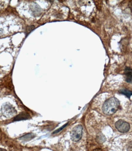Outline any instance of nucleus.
<instances>
[{
  "label": "nucleus",
  "mask_w": 132,
  "mask_h": 151,
  "mask_svg": "<svg viewBox=\"0 0 132 151\" xmlns=\"http://www.w3.org/2000/svg\"><path fill=\"white\" fill-rule=\"evenodd\" d=\"M34 28V26H29V27H27L26 31L27 33H30L31 31L33 30V29Z\"/></svg>",
  "instance_id": "nucleus-11"
},
{
  "label": "nucleus",
  "mask_w": 132,
  "mask_h": 151,
  "mask_svg": "<svg viewBox=\"0 0 132 151\" xmlns=\"http://www.w3.org/2000/svg\"><path fill=\"white\" fill-rule=\"evenodd\" d=\"M68 124V123L66 124H65V125H63L62 126H61V127H60V128H59V129H58L56 130V131H55V132H53V134H56L59 133V132H61V131H62L63 129L66 126H67Z\"/></svg>",
  "instance_id": "nucleus-9"
},
{
  "label": "nucleus",
  "mask_w": 132,
  "mask_h": 151,
  "mask_svg": "<svg viewBox=\"0 0 132 151\" xmlns=\"http://www.w3.org/2000/svg\"><path fill=\"white\" fill-rule=\"evenodd\" d=\"M127 149L128 151H132V141L128 143Z\"/></svg>",
  "instance_id": "nucleus-10"
},
{
  "label": "nucleus",
  "mask_w": 132,
  "mask_h": 151,
  "mask_svg": "<svg viewBox=\"0 0 132 151\" xmlns=\"http://www.w3.org/2000/svg\"><path fill=\"white\" fill-rule=\"evenodd\" d=\"M0 151H7L4 149H3V148H0Z\"/></svg>",
  "instance_id": "nucleus-14"
},
{
  "label": "nucleus",
  "mask_w": 132,
  "mask_h": 151,
  "mask_svg": "<svg viewBox=\"0 0 132 151\" xmlns=\"http://www.w3.org/2000/svg\"><path fill=\"white\" fill-rule=\"evenodd\" d=\"M83 127L81 125H78L75 126L70 132V135L71 139L74 142H78L82 137Z\"/></svg>",
  "instance_id": "nucleus-2"
},
{
  "label": "nucleus",
  "mask_w": 132,
  "mask_h": 151,
  "mask_svg": "<svg viewBox=\"0 0 132 151\" xmlns=\"http://www.w3.org/2000/svg\"><path fill=\"white\" fill-rule=\"evenodd\" d=\"M1 112L3 116L6 117H13L17 113L16 109L9 103L3 104L1 108Z\"/></svg>",
  "instance_id": "nucleus-3"
},
{
  "label": "nucleus",
  "mask_w": 132,
  "mask_h": 151,
  "mask_svg": "<svg viewBox=\"0 0 132 151\" xmlns=\"http://www.w3.org/2000/svg\"><path fill=\"white\" fill-rule=\"evenodd\" d=\"M120 106L119 100L115 97L110 98L104 102L102 106V111L104 114L111 115L116 112Z\"/></svg>",
  "instance_id": "nucleus-1"
},
{
  "label": "nucleus",
  "mask_w": 132,
  "mask_h": 151,
  "mask_svg": "<svg viewBox=\"0 0 132 151\" xmlns=\"http://www.w3.org/2000/svg\"><path fill=\"white\" fill-rule=\"evenodd\" d=\"M93 151H102V150L100 148H97V149H95Z\"/></svg>",
  "instance_id": "nucleus-13"
},
{
  "label": "nucleus",
  "mask_w": 132,
  "mask_h": 151,
  "mask_svg": "<svg viewBox=\"0 0 132 151\" xmlns=\"http://www.w3.org/2000/svg\"><path fill=\"white\" fill-rule=\"evenodd\" d=\"M3 30L2 29L0 28V36L2 35L3 34Z\"/></svg>",
  "instance_id": "nucleus-12"
},
{
  "label": "nucleus",
  "mask_w": 132,
  "mask_h": 151,
  "mask_svg": "<svg viewBox=\"0 0 132 151\" xmlns=\"http://www.w3.org/2000/svg\"><path fill=\"white\" fill-rule=\"evenodd\" d=\"M115 126L116 128L121 132H128L130 129L129 124L122 120H119L116 122Z\"/></svg>",
  "instance_id": "nucleus-4"
},
{
  "label": "nucleus",
  "mask_w": 132,
  "mask_h": 151,
  "mask_svg": "<svg viewBox=\"0 0 132 151\" xmlns=\"http://www.w3.org/2000/svg\"><path fill=\"white\" fill-rule=\"evenodd\" d=\"M30 115L28 113L26 112H22L15 117L13 121H17L28 119L30 118Z\"/></svg>",
  "instance_id": "nucleus-6"
},
{
  "label": "nucleus",
  "mask_w": 132,
  "mask_h": 151,
  "mask_svg": "<svg viewBox=\"0 0 132 151\" xmlns=\"http://www.w3.org/2000/svg\"><path fill=\"white\" fill-rule=\"evenodd\" d=\"M35 137V135L33 133H28L20 137L19 139L23 141H29L31 140Z\"/></svg>",
  "instance_id": "nucleus-7"
},
{
  "label": "nucleus",
  "mask_w": 132,
  "mask_h": 151,
  "mask_svg": "<svg viewBox=\"0 0 132 151\" xmlns=\"http://www.w3.org/2000/svg\"><path fill=\"white\" fill-rule=\"evenodd\" d=\"M119 92L125 95L128 98H130V96L132 95V91L126 90V89H123V90H121Z\"/></svg>",
  "instance_id": "nucleus-8"
},
{
  "label": "nucleus",
  "mask_w": 132,
  "mask_h": 151,
  "mask_svg": "<svg viewBox=\"0 0 132 151\" xmlns=\"http://www.w3.org/2000/svg\"><path fill=\"white\" fill-rule=\"evenodd\" d=\"M126 81L128 83L132 82V69L130 68L126 67L124 70Z\"/></svg>",
  "instance_id": "nucleus-5"
}]
</instances>
